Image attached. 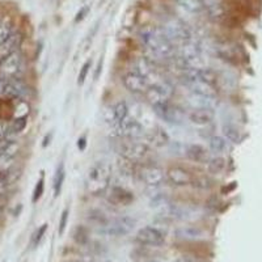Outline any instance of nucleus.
<instances>
[{
    "label": "nucleus",
    "mask_w": 262,
    "mask_h": 262,
    "mask_svg": "<svg viewBox=\"0 0 262 262\" xmlns=\"http://www.w3.org/2000/svg\"><path fill=\"white\" fill-rule=\"evenodd\" d=\"M139 38L142 44L148 49L153 55L161 59H172L176 54V46L161 28L157 26H146L140 30Z\"/></svg>",
    "instance_id": "obj_1"
},
{
    "label": "nucleus",
    "mask_w": 262,
    "mask_h": 262,
    "mask_svg": "<svg viewBox=\"0 0 262 262\" xmlns=\"http://www.w3.org/2000/svg\"><path fill=\"white\" fill-rule=\"evenodd\" d=\"M112 165L108 161H96L88 171L85 188L91 196H101L110 188L112 181Z\"/></svg>",
    "instance_id": "obj_2"
},
{
    "label": "nucleus",
    "mask_w": 262,
    "mask_h": 262,
    "mask_svg": "<svg viewBox=\"0 0 262 262\" xmlns=\"http://www.w3.org/2000/svg\"><path fill=\"white\" fill-rule=\"evenodd\" d=\"M116 151L124 159L130 161H140L146 159L149 153V147L147 143L140 142L138 139L124 138L121 142H117Z\"/></svg>",
    "instance_id": "obj_3"
},
{
    "label": "nucleus",
    "mask_w": 262,
    "mask_h": 262,
    "mask_svg": "<svg viewBox=\"0 0 262 262\" xmlns=\"http://www.w3.org/2000/svg\"><path fill=\"white\" fill-rule=\"evenodd\" d=\"M24 71V55L20 50H16L3 59H0V77L5 80L21 76Z\"/></svg>",
    "instance_id": "obj_4"
},
{
    "label": "nucleus",
    "mask_w": 262,
    "mask_h": 262,
    "mask_svg": "<svg viewBox=\"0 0 262 262\" xmlns=\"http://www.w3.org/2000/svg\"><path fill=\"white\" fill-rule=\"evenodd\" d=\"M161 29L164 30L165 36L169 38L172 44H184L188 41H192V32L189 28L181 21L179 18H169L164 22Z\"/></svg>",
    "instance_id": "obj_5"
},
{
    "label": "nucleus",
    "mask_w": 262,
    "mask_h": 262,
    "mask_svg": "<svg viewBox=\"0 0 262 262\" xmlns=\"http://www.w3.org/2000/svg\"><path fill=\"white\" fill-rule=\"evenodd\" d=\"M194 172L184 165H171L165 171V181L175 188L192 186Z\"/></svg>",
    "instance_id": "obj_6"
},
{
    "label": "nucleus",
    "mask_w": 262,
    "mask_h": 262,
    "mask_svg": "<svg viewBox=\"0 0 262 262\" xmlns=\"http://www.w3.org/2000/svg\"><path fill=\"white\" fill-rule=\"evenodd\" d=\"M139 177L149 188H157L165 180V171L155 163L143 164L139 171Z\"/></svg>",
    "instance_id": "obj_7"
},
{
    "label": "nucleus",
    "mask_w": 262,
    "mask_h": 262,
    "mask_svg": "<svg viewBox=\"0 0 262 262\" xmlns=\"http://www.w3.org/2000/svg\"><path fill=\"white\" fill-rule=\"evenodd\" d=\"M152 109L160 120L165 121L168 124L181 125L182 121H184V112L180 109L179 106L173 105L169 100L152 106Z\"/></svg>",
    "instance_id": "obj_8"
},
{
    "label": "nucleus",
    "mask_w": 262,
    "mask_h": 262,
    "mask_svg": "<svg viewBox=\"0 0 262 262\" xmlns=\"http://www.w3.org/2000/svg\"><path fill=\"white\" fill-rule=\"evenodd\" d=\"M117 136L129 139H139L144 135V129L136 118L128 116L121 124L114 126Z\"/></svg>",
    "instance_id": "obj_9"
},
{
    "label": "nucleus",
    "mask_w": 262,
    "mask_h": 262,
    "mask_svg": "<svg viewBox=\"0 0 262 262\" xmlns=\"http://www.w3.org/2000/svg\"><path fill=\"white\" fill-rule=\"evenodd\" d=\"M135 226H136V220L134 218H131V216H120V218L114 219V220L108 223L104 227V231L109 236L121 237L126 236V235L132 232Z\"/></svg>",
    "instance_id": "obj_10"
},
{
    "label": "nucleus",
    "mask_w": 262,
    "mask_h": 262,
    "mask_svg": "<svg viewBox=\"0 0 262 262\" xmlns=\"http://www.w3.org/2000/svg\"><path fill=\"white\" fill-rule=\"evenodd\" d=\"M136 241L148 247H161L165 243V235L157 227L147 226L136 232Z\"/></svg>",
    "instance_id": "obj_11"
},
{
    "label": "nucleus",
    "mask_w": 262,
    "mask_h": 262,
    "mask_svg": "<svg viewBox=\"0 0 262 262\" xmlns=\"http://www.w3.org/2000/svg\"><path fill=\"white\" fill-rule=\"evenodd\" d=\"M122 81H124L125 88L132 95H142V93L144 95L149 87L147 77L140 75L134 69L125 73L124 77H122Z\"/></svg>",
    "instance_id": "obj_12"
},
{
    "label": "nucleus",
    "mask_w": 262,
    "mask_h": 262,
    "mask_svg": "<svg viewBox=\"0 0 262 262\" xmlns=\"http://www.w3.org/2000/svg\"><path fill=\"white\" fill-rule=\"evenodd\" d=\"M106 199L110 204L117 206V207H126L130 206L134 202V194L129 189L124 188V186H112L108 189V194H106Z\"/></svg>",
    "instance_id": "obj_13"
},
{
    "label": "nucleus",
    "mask_w": 262,
    "mask_h": 262,
    "mask_svg": "<svg viewBox=\"0 0 262 262\" xmlns=\"http://www.w3.org/2000/svg\"><path fill=\"white\" fill-rule=\"evenodd\" d=\"M184 156H186V159H189L190 161L196 164H207L208 160H210L208 149L202 146V144H198V143L185 144Z\"/></svg>",
    "instance_id": "obj_14"
},
{
    "label": "nucleus",
    "mask_w": 262,
    "mask_h": 262,
    "mask_svg": "<svg viewBox=\"0 0 262 262\" xmlns=\"http://www.w3.org/2000/svg\"><path fill=\"white\" fill-rule=\"evenodd\" d=\"M189 121L196 126L199 128H208L211 126L214 122L215 113L214 109H208V108H198V109H193L188 116Z\"/></svg>",
    "instance_id": "obj_15"
},
{
    "label": "nucleus",
    "mask_w": 262,
    "mask_h": 262,
    "mask_svg": "<svg viewBox=\"0 0 262 262\" xmlns=\"http://www.w3.org/2000/svg\"><path fill=\"white\" fill-rule=\"evenodd\" d=\"M175 236L184 241H196L204 236V231L196 226H182L176 229Z\"/></svg>",
    "instance_id": "obj_16"
},
{
    "label": "nucleus",
    "mask_w": 262,
    "mask_h": 262,
    "mask_svg": "<svg viewBox=\"0 0 262 262\" xmlns=\"http://www.w3.org/2000/svg\"><path fill=\"white\" fill-rule=\"evenodd\" d=\"M20 151H21V144L18 140L13 138L0 139V155L16 159Z\"/></svg>",
    "instance_id": "obj_17"
},
{
    "label": "nucleus",
    "mask_w": 262,
    "mask_h": 262,
    "mask_svg": "<svg viewBox=\"0 0 262 262\" xmlns=\"http://www.w3.org/2000/svg\"><path fill=\"white\" fill-rule=\"evenodd\" d=\"M20 44H21V34L13 32L11 34V37H9L3 45H0V59H3L4 57H7L8 54H11L13 51L18 50Z\"/></svg>",
    "instance_id": "obj_18"
},
{
    "label": "nucleus",
    "mask_w": 262,
    "mask_h": 262,
    "mask_svg": "<svg viewBox=\"0 0 262 262\" xmlns=\"http://www.w3.org/2000/svg\"><path fill=\"white\" fill-rule=\"evenodd\" d=\"M208 148L216 155L224 153L228 149V140L224 136H220V135H212L208 139Z\"/></svg>",
    "instance_id": "obj_19"
},
{
    "label": "nucleus",
    "mask_w": 262,
    "mask_h": 262,
    "mask_svg": "<svg viewBox=\"0 0 262 262\" xmlns=\"http://www.w3.org/2000/svg\"><path fill=\"white\" fill-rule=\"evenodd\" d=\"M128 116H130V109H129L128 102H117L116 106L113 108V120L110 121V122H112V126L114 128V126H117L118 124H121Z\"/></svg>",
    "instance_id": "obj_20"
},
{
    "label": "nucleus",
    "mask_w": 262,
    "mask_h": 262,
    "mask_svg": "<svg viewBox=\"0 0 262 262\" xmlns=\"http://www.w3.org/2000/svg\"><path fill=\"white\" fill-rule=\"evenodd\" d=\"M26 124H28V116L15 117L11 122H8V138H12V135H17L25 130Z\"/></svg>",
    "instance_id": "obj_21"
},
{
    "label": "nucleus",
    "mask_w": 262,
    "mask_h": 262,
    "mask_svg": "<svg viewBox=\"0 0 262 262\" xmlns=\"http://www.w3.org/2000/svg\"><path fill=\"white\" fill-rule=\"evenodd\" d=\"M227 161L223 156L210 157L207 163V172L210 175H220L224 169H226Z\"/></svg>",
    "instance_id": "obj_22"
},
{
    "label": "nucleus",
    "mask_w": 262,
    "mask_h": 262,
    "mask_svg": "<svg viewBox=\"0 0 262 262\" xmlns=\"http://www.w3.org/2000/svg\"><path fill=\"white\" fill-rule=\"evenodd\" d=\"M176 1L190 13H200L206 8L203 0H176Z\"/></svg>",
    "instance_id": "obj_23"
},
{
    "label": "nucleus",
    "mask_w": 262,
    "mask_h": 262,
    "mask_svg": "<svg viewBox=\"0 0 262 262\" xmlns=\"http://www.w3.org/2000/svg\"><path fill=\"white\" fill-rule=\"evenodd\" d=\"M149 140L153 143V146L156 147H164L169 144V136L161 128H156V130L152 131V134L149 136Z\"/></svg>",
    "instance_id": "obj_24"
},
{
    "label": "nucleus",
    "mask_w": 262,
    "mask_h": 262,
    "mask_svg": "<svg viewBox=\"0 0 262 262\" xmlns=\"http://www.w3.org/2000/svg\"><path fill=\"white\" fill-rule=\"evenodd\" d=\"M65 179H66L65 164L61 163L58 165V168H57V172H55L54 185H53L55 198H57V196H58L59 194H61V192H62V186H63V182H65Z\"/></svg>",
    "instance_id": "obj_25"
},
{
    "label": "nucleus",
    "mask_w": 262,
    "mask_h": 262,
    "mask_svg": "<svg viewBox=\"0 0 262 262\" xmlns=\"http://www.w3.org/2000/svg\"><path fill=\"white\" fill-rule=\"evenodd\" d=\"M222 132H223V136H224L228 142L239 143L241 140L240 130H239L235 125H231V124L223 125Z\"/></svg>",
    "instance_id": "obj_26"
},
{
    "label": "nucleus",
    "mask_w": 262,
    "mask_h": 262,
    "mask_svg": "<svg viewBox=\"0 0 262 262\" xmlns=\"http://www.w3.org/2000/svg\"><path fill=\"white\" fill-rule=\"evenodd\" d=\"M192 186H193V188H196V189L206 190V189H210V188H211L212 181L208 176L194 173L193 181H192Z\"/></svg>",
    "instance_id": "obj_27"
},
{
    "label": "nucleus",
    "mask_w": 262,
    "mask_h": 262,
    "mask_svg": "<svg viewBox=\"0 0 262 262\" xmlns=\"http://www.w3.org/2000/svg\"><path fill=\"white\" fill-rule=\"evenodd\" d=\"M44 192H45V173L42 172V173H41L40 180L37 181L34 192H33V196H32L33 203H37V202L41 199V196H44Z\"/></svg>",
    "instance_id": "obj_28"
},
{
    "label": "nucleus",
    "mask_w": 262,
    "mask_h": 262,
    "mask_svg": "<svg viewBox=\"0 0 262 262\" xmlns=\"http://www.w3.org/2000/svg\"><path fill=\"white\" fill-rule=\"evenodd\" d=\"M12 33H13V29H12L11 22L0 21V45H3L11 37Z\"/></svg>",
    "instance_id": "obj_29"
},
{
    "label": "nucleus",
    "mask_w": 262,
    "mask_h": 262,
    "mask_svg": "<svg viewBox=\"0 0 262 262\" xmlns=\"http://www.w3.org/2000/svg\"><path fill=\"white\" fill-rule=\"evenodd\" d=\"M91 66H92L91 59H88L87 62L81 66L80 72H79V76H77V84H79V85H83L84 84V81H85V79H87V76H88V73H89Z\"/></svg>",
    "instance_id": "obj_30"
},
{
    "label": "nucleus",
    "mask_w": 262,
    "mask_h": 262,
    "mask_svg": "<svg viewBox=\"0 0 262 262\" xmlns=\"http://www.w3.org/2000/svg\"><path fill=\"white\" fill-rule=\"evenodd\" d=\"M73 237H75V240H76L79 244L87 243L88 240L87 229L84 228V227H77V228L75 229V232H73Z\"/></svg>",
    "instance_id": "obj_31"
},
{
    "label": "nucleus",
    "mask_w": 262,
    "mask_h": 262,
    "mask_svg": "<svg viewBox=\"0 0 262 262\" xmlns=\"http://www.w3.org/2000/svg\"><path fill=\"white\" fill-rule=\"evenodd\" d=\"M69 218V210L68 208H65L61 215V219H59V235H63L66 231V227H67V223H68Z\"/></svg>",
    "instance_id": "obj_32"
},
{
    "label": "nucleus",
    "mask_w": 262,
    "mask_h": 262,
    "mask_svg": "<svg viewBox=\"0 0 262 262\" xmlns=\"http://www.w3.org/2000/svg\"><path fill=\"white\" fill-rule=\"evenodd\" d=\"M46 229H48V224H42L40 228L37 229V232L34 233V236H33V245H34V247H37V245L40 244L42 237H44L45 233H46Z\"/></svg>",
    "instance_id": "obj_33"
},
{
    "label": "nucleus",
    "mask_w": 262,
    "mask_h": 262,
    "mask_svg": "<svg viewBox=\"0 0 262 262\" xmlns=\"http://www.w3.org/2000/svg\"><path fill=\"white\" fill-rule=\"evenodd\" d=\"M8 138V122L0 120V139Z\"/></svg>",
    "instance_id": "obj_34"
},
{
    "label": "nucleus",
    "mask_w": 262,
    "mask_h": 262,
    "mask_svg": "<svg viewBox=\"0 0 262 262\" xmlns=\"http://www.w3.org/2000/svg\"><path fill=\"white\" fill-rule=\"evenodd\" d=\"M76 146L79 151H85V148H87V136L85 135H81L80 138L77 139Z\"/></svg>",
    "instance_id": "obj_35"
},
{
    "label": "nucleus",
    "mask_w": 262,
    "mask_h": 262,
    "mask_svg": "<svg viewBox=\"0 0 262 262\" xmlns=\"http://www.w3.org/2000/svg\"><path fill=\"white\" fill-rule=\"evenodd\" d=\"M88 11H89V8H88V7H83V8H81L80 11L77 12L76 17H75V22L81 21V20H83V18L85 17V16H87Z\"/></svg>",
    "instance_id": "obj_36"
},
{
    "label": "nucleus",
    "mask_w": 262,
    "mask_h": 262,
    "mask_svg": "<svg viewBox=\"0 0 262 262\" xmlns=\"http://www.w3.org/2000/svg\"><path fill=\"white\" fill-rule=\"evenodd\" d=\"M8 181H9V171H1L0 169V184L7 185Z\"/></svg>",
    "instance_id": "obj_37"
},
{
    "label": "nucleus",
    "mask_w": 262,
    "mask_h": 262,
    "mask_svg": "<svg viewBox=\"0 0 262 262\" xmlns=\"http://www.w3.org/2000/svg\"><path fill=\"white\" fill-rule=\"evenodd\" d=\"M5 85H7V80H5V79H3V77H0V98H3Z\"/></svg>",
    "instance_id": "obj_38"
},
{
    "label": "nucleus",
    "mask_w": 262,
    "mask_h": 262,
    "mask_svg": "<svg viewBox=\"0 0 262 262\" xmlns=\"http://www.w3.org/2000/svg\"><path fill=\"white\" fill-rule=\"evenodd\" d=\"M101 67H102V59L98 62V66H97V69H96V73H95V79H97L98 76H100V72H101Z\"/></svg>",
    "instance_id": "obj_39"
},
{
    "label": "nucleus",
    "mask_w": 262,
    "mask_h": 262,
    "mask_svg": "<svg viewBox=\"0 0 262 262\" xmlns=\"http://www.w3.org/2000/svg\"><path fill=\"white\" fill-rule=\"evenodd\" d=\"M50 138H51V134L50 135H46V138H45L44 143H42V146L44 147H48V144L50 143Z\"/></svg>",
    "instance_id": "obj_40"
},
{
    "label": "nucleus",
    "mask_w": 262,
    "mask_h": 262,
    "mask_svg": "<svg viewBox=\"0 0 262 262\" xmlns=\"http://www.w3.org/2000/svg\"><path fill=\"white\" fill-rule=\"evenodd\" d=\"M67 262H77V261H67Z\"/></svg>",
    "instance_id": "obj_41"
},
{
    "label": "nucleus",
    "mask_w": 262,
    "mask_h": 262,
    "mask_svg": "<svg viewBox=\"0 0 262 262\" xmlns=\"http://www.w3.org/2000/svg\"><path fill=\"white\" fill-rule=\"evenodd\" d=\"M0 110H1V108H0Z\"/></svg>",
    "instance_id": "obj_42"
}]
</instances>
